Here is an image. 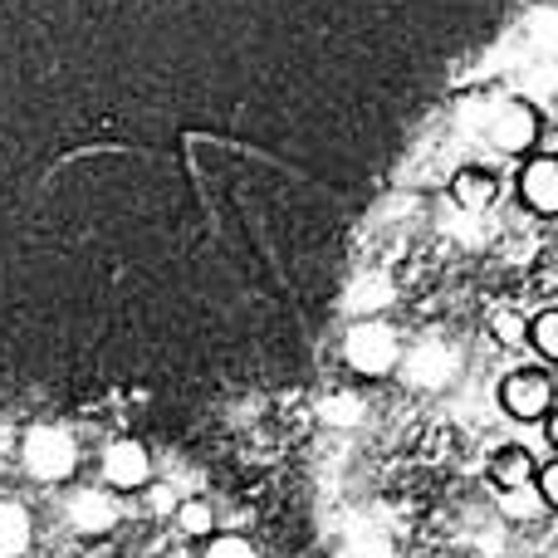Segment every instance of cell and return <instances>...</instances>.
I'll return each instance as SVG.
<instances>
[{"label": "cell", "instance_id": "cell-1", "mask_svg": "<svg viewBox=\"0 0 558 558\" xmlns=\"http://www.w3.org/2000/svg\"><path fill=\"white\" fill-rule=\"evenodd\" d=\"M343 357L357 367L363 377H383L397 367V357H402V348H397V333L387 324H377V318H367V324H357L353 333H348L343 343Z\"/></svg>", "mask_w": 558, "mask_h": 558}, {"label": "cell", "instance_id": "cell-2", "mask_svg": "<svg viewBox=\"0 0 558 558\" xmlns=\"http://www.w3.org/2000/svg\"><path fill=\"white\" fill-rule=\"evenodd\" d=\"M78 465V446L69 432L59 426H35L25 436V471L39 475V481H64L69 471Z\"/></svg>", "mask_w": 558, "mask_h": 558}, {"label": "cell", "instance_id": "cell-3", "mask_svg": "<svg viewBox=\"0 0 558 558\" xmlns=\"http://www.w3.org/2000/svg\"><path fill=\"white\" fill-rule=\"evenodd\" d=\"M485 137H490L500 153H530L534 137H539V113H534L530 104H520V98H505L490 113V123H485Z\"/></svg>", "mask_w": 558, "mask_h": 558}, {"label": "cell", "instance_id": "cell-4", "mask_svg": "<svg viewBox=\"0 0 558 558\" xmlns=\"http://www.w3.org/2000/svg\"><path fill=\"white\" fill-rule=\"evenodd\" d=\"M500 397H505V412L520 416V422H534V416H544L554 407V387L544 373H514L500 387Z\"/></svg>", "mask_w": 558, "mask_h": 558}, {"label": "cell", "instance_id": "cell-5", "mask_svg": "<svg viewBox=\"0 0 558 558\" xmlns=\"http://www.w3.org/2000/svg\"><path fill=\"white\" fill-rule=\"evenodd\" d=\"M520 196L544 216H558V157H534L520 172Z\"/></svg>", "mask_w": 558, "mask_h": 558}, {"label": "cell", "instance_id": "cell-6", "mask_svg": "<svg viewBox=\"0 0 558 558\" xmlns=\"http://www.w3.org/2000/svg\"><path fill=\"white\" fill-rule=\"evenodd\" d=\"M147 471H153V461H147V446H143V441H118V446H108V456H104L108 485H118V490H133V485L147 481Z\"/></svg>", "mask_w": 558, "mask_h": 558}, {"label": "cell", "instance_id": "cell-7", "mask_svg": "<svg viewBox=\"0 0 558 558\" xmlns=\"http://www.w3.org/2000/svg\"><path fill=\"white\" fill-rule=\"evenodd\" d=\"M69 514H74L78 534H108L118 524V510H113V500H108L104 490H78L74 505H69Z\"/></svg>", "mask_w": 558, "mask_h": 558}, {"label": "cell", "instance_id": "cell-8", "mask_svg": "<svg viewBox=\"0 0 558 558\" xmlns=\"http://www.w3.org/2000/svg\"><path fill=\"white\" fill-rule=\"evenodd\" d=\"M29 549V514L20 505H0V558H20Z\"/></svg>", "mask_w": 558, "mask_h": 558}, {"label": "cell", "instance_id": "cell-9", "mask_svg": "<svg viewBox=\"0 0 558 558\" xmlns=\"http://www.w3.org/2000/svg\"><path fill=\"white\" fill-rule=\"evenodd\" d=\"M456 202H461L465 211H485V206L495 202V177L481 172V167H465V172L456 177Z\"/></svg>", "mask_w": 558, "mask_h": 558}, {"label": "cell", "instance_id": "cell-10", "mask_svg": "<svg viewBox=\"0 0 558 558\" xmlns=\"http://www.w3.org/2000/svg\"><path fill=\"white\" fill-rule=\"evenodd\" d=\"M490 475L505 485V490H520V485H530V481H534V461H530V451H524V446H510L505 456H495Z\"/></svg>", "mask_w": 558, "mask_h": 558}, {"label": "cell", "instance_id": "cell-11", "mask_svg": "<svg viewBox=\"0 0 558 558\" xmlns=\"http://www.w3.org/2000/svg\"><path fill=\"white\" fill-rule=\"evenodd\" d=\"M451 367H456V357L446 353V348H422V353L412 357V383H422V387H441Z\"/></svg>", "mask_w": 558, "mask_h": 558}, {"label": "cell", "instance_id": "cell-12", "mask_svg": "<svg viewBox=\"0 0 558 558\" xmlns=\"http://www.w3.org/2000/svg\"><path fill=\"white\" fill-rule=\"evenodd\" d=\"M392 554V544H387L383 530H353L343 544V558H387Z\"/></svg>", "mask_w": 558, "mask_h": 558}, {"label": "cell", "instance_id": "cell-13", "mask_svg": "<svg viewBox=\"0 0 558 558\" xmlns=\"http://www.w3.org/2000/svg\"><path fill=\"white\" fill-rule=\"evenodd\" d=\"M544 495L530 490V485H520V490H500V510L510 514V520H530V514H539Z\"/></svg>", "mask_w": 558, "mask_h": 558}, {"label": "cell", "instance_id": "cell-14", "mask_svg": "<svg viewBox=\"0 0 558 558\" xmlns=\"http://www.w3.org/2000/svg\"><path fill=\"white\" fill-rule=\"evenodd\" d=\"M177 524H182V534H192V539L211 534V505H206V500H186V505H177Z\"/></svg>", "mask_w": 558, "mask_h": 558}, {"label": "cell", "instance_id": "cell-15", "mask_svg": "<svg viewBox=\"0 0 558 558\" xmlns=\"http://www.w3.org/2000/svg\"><path fill=\"white\" fill-rule=\"evenodd\" d=\"M318 416H324L328 426H353L357 416H363V402H357V397H324Z\"/></svg>", "mask_w": 558, "mask_h": 558}, {"label": "cell", "instance_id": "cell-16", "mask_svg": "<svg viewBox=\"0 0 558 558\" xmlns=\"http://www.w3.org/2000/svg\"><path fill=\"white\" fill-rule=\"evenodd\" d=\"M530 338H534V348H539L544 357H554V363H558V314H539V318H534Z\"/></svg>", "mask_w": 558, "mask_h": 558}, {"label": "cell", "instance_id": "cell-17", "mask_svg": "<svg viewBox=\"0 0 558 558\" xmlns=\"http://www.w3.org/2000/svg\"><path fill=\"white\" fill-rule=\"evenodd\" d=\"M495 333H500L505 343H520V338H530V324H524L520 314H495Z\"/></svg>", "mask_w": 558, "mask_h": 558}, {"label": "cell", "instance_id": "cell-18", "mask_svg": "<svg viewBox=\"0 0 558 558\" xmlns=\"http://www.w3.org/2000/svg\"><path fill=\"white\" fill-rule=\"evenodd\" d=\"M206 558H255V549L245 539H235V534H226V539H216L211 549H206Z\"/></svg>", "mask_w": 558, "mask_h": 558}, {"label": "cell", "instance_id": "cell-19", "mask_svg": "<svg viewBox=\"0 0 558 558\" xmlns=\"http://www.w3.org/2000/svg\"><path fill=\"white\" fill-rule=\"evenodd\" d=\"M539 495H544V505H554L558 510V465H549V471L539 475Z\"/></svg>", "mask_w": 558, "mask_h": 558}, {"label": "cell", "instance_id": "cell-20", "mask_svg": "<svg viewBox=\"0 0 558 558\" xmlns=\"http://www.w3.org/2000/svg\"><path fill=\"white\" fill-rule=\"evenodd\" d=\"M549 441L558 446V412H554V422H549Z\"/></svg>", "mask_w": 558, "mask_h": 558}]
</instances>
